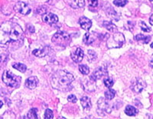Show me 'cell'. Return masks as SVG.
<instances>
[{"instance_id": "obj_1", "label": "cell", "mask_w": 153, "mask_h": 119, "mask_svg": "<svg viewBox=\"0 0 153 119\" xmlns=\"http://www.w3.org/2000/svg\"><path fill=\"white\" fill-rule=\"evenodd\" d=\"M24 33L19 24L13 21H5L0 26V44L7 46L13 44H21Z\"/></svg>"}, {"instance_id": "obj_2", "label": "cell", "mask_w": 153, "mask_h": 119, "mask_svg": "<svg viewBox=\"0 0 153 119\" xmlns=\"http://www.w3.org/2000/svg\"><path fill=\"white\" fill-rule=\"evenodd\" d=\"M73 75L65 70L56 72L51 77V85L54 89L61 91H68L71 89V84L74 81Z\"/></svg>"}, {"instance_id": "obj_3", "label": "cell", "mask_w": 153, "mask_h": 119, "mask_svg": "<svg viewBox=\"0 0 153 119\" xmlns=\"http://www.w3.org/2000/svg\"><path fill=\"white\" fill-rule=\"evenodd\" d=\"M109 37V35H108ZM125 43V37L122 33L115 32L106 41V46L108 48H120Z\"/></svg>"}, {"instance_id": "obj_4", "label": "cell", "mask_w": 153, "mask_h": 119, "mask_svg": "<svg viewBox=\"0 0 153 119\" xmlns=\"http://www.w3.org/2000/svg\"><path fill=\"white\" fill-rule=\"evenodd\" d=\"M2 81L10 87L17 88L21 83V77L17 76L9 70H5L2 75Z\"/></svg>"}, {"instance_id": "obj_5", "label": "cell", "mask_w": 153, "mask_h": 119, "mask_svg": "<svg viewBox=\"0 0 153 119\" xmlns=\"http://www.w3.org/2000/svg\"><path fill=\"white\" fill-rule=\"evenodd\" d=\"M51 41L56 45L61 46V47H67L71 41V37L69 34L64 31H58L54 34L53 36Z\"/></svg>"}, {"instance_id": "obj_6", "label": "cell", "mask_w": 153, "mask_h": 119, "mask_svg": "<svg viewBox=\"0 0 153 119\" xmlns=\"http://www.w3.org/2000/svg\"><path fill=\"white\" fill-rule=\"evenodd\" d=\"M146 86V84L143 79L140 78H136L132 81L131 83V89L135 92V93H139L141 92Z\"/></svg>"}, {"instance_id": "obj_7", "label": "cell", "mask_w": 153, "mask_h": 119, "mask_svg": "<svg viewBox=\"0 0 153 119\" xmlns=\"http://www.w3.org/2000/svg\"><path fill=\"white\" fill-rule=\"evenodd\" d=\"M14 9L16 12L22 16H27L31 12V9L24 2H19L15 5Z\"/></svg>"}, {"instance_id": "obj_8", "label": "cell", "mask_w": 153, "mask_h": 119, "mask_svg": "<svg viewBox=\"0 0 153 119\" xmlns=\"http://www.w3.org/2000/svg\"><path fill=\"white\" fill-rule=\"evenodd\" d=\"M107 74V69L106 67H100L96 70L94 71L93 74L90 76V79H92L93 81L95 82L96 80H98V79H101L103 76H106Z\"/></svg>"}, {"instance_id": "obj_9", "label": "cell", "mask_w": 153, "mask_h": 119, "mask_svg": "<svg viewBox=\"0 0 153 119\" xmlns=\"http://www.w3.org/2000/svg\"><path fill=\"white\" fill-rule=\"evenodd\" d=\"M84 51L80 47H76L73 49V50L71 53V59L75 63L81 62L83 58H84Z\"/></svg>"}, {"instance_id": "obj_10", "label": "cell", "mask_w": 153, "mask_h": 119, "mask_svg": "<svg viewBox=\"0 0 153 119\" xmlns=\"http://www.w3.org/2000/svg\"><path fill=\"white\" fill-rule=\"evenodd\" d=\"M42 20L48 24H54L58 21V18L53 13H45L42 16Z\"/></svg>"}, {"instance_id": "obj_11", "label": "cell", "mask_w": 153, "mask_h": 119, "mask_svg": "<svg viewBox=\"0 0 153 119\" xmlns=\"http://www.w3.org/2000/svg\"><path fill=\"white\" fill-rule=\"evenodd\" d=\"M79 24L80 27L85 31H89L92 26V22L89 18L86 17H81L79 19Z\"/></svg>"}, {"instance_id": "obj_12", "label": "cell", "mask_w": 153, "mask_h": 119, "mask_svg": "<svg viewBox=\"0 0 153 119\" xmlns=\"http://www.w3.org/2000/svg\"><path fill=\"white\" fill-rule=\"evenodd\" d=\"M38 83V79L36 76H31L25 81V86L30 89H34Z\"/></svg>"}, {"instance_id": "obj_13", "label": "cell", "mask_w": 153, "mask_h": 119, "mask_svg": "<svg viewBox=\"0 0 153 119\" xmlns=\"http://www.w3.org/2000/svg\"><path fill=\"white\" fill-rule=\"evenodd\" d=\"M67 2L74 9L83 8L85 5V0H67Z\"/></svg>"}, {"instance_id": "obj_14", "label": "cell", "mask_w": 153, "mask_h": 119, "mask_svg": "<svg viewBox=\"0 0 153 119\" xmlns=\"http://www.w3.org/2000/svg\"><path fill=\"white\" fill-rule=\"evenodd\" d=\"M80 102H81L82 107L84 108V110H90L92 107V104H91V98L87 96L82 97L80 99Z\"/></svg>"}, {"instance_id": "obj_15", "label": "cell", "mask_w": 153, "mask_h": 119, "mask_svg": "<svg viewBox=\"0 0 153 119\" xmlns=\"http://www.w3.org/2000/svg\"><path fill=\"white\" fill-rule=\"evenodd\" d=\"M48 47H43L42 49H35L33 50L32 54L38 57H44L48 54Z\"/></svg>"}, {"instance_id": "obj_16", "label": "cell", "mask_w": 153, "mask_h": 119, "mask_svg": "<svg viewBox=\"0 0 153 119\" xmlns=\"http://www.w3.org/2000/svg\"><path fill=\"white\" fill-rule=\"evenodd\" d=\"M98 107L101 111H104V112L110 113V109H109V105L106 103V101L103 98H100L98 101Z\"/></svg>"}, {"instance_id": "obj_17", "label": "cell", "mask_w": 153, "mask_h": 119, "mask_svg": "<svg viewBox=\"0 0 153 119\" xmlns=\"http://www.w3.org/2000/svg\"><path fill=\"white\" fill-rule=\"evenodd\" d=\"M93 35H94V34H91V33L89 32L86 33L85 35H84V38H83V42L86 45H91V44H93L95 41V38Z\"/></svg>"}, {"instance_id": "obj_18", "label": "cell", "mask_w": 153, "mask_h": 119, "mask_svg": "<svg viewBox=\"0 0 153 119\" xmlns=\"http://www.w3.org/2000/svg\"><path fill=\"white\" fill-rule=\"evenodd\" d=\"M138 110L132 105H127L125 109V113L128 116H136L138 114Z\"/></svg>"}, {"instance_id": "obj_19", "label": "cell", "mask_w": 153, "mask_h": 119, "mask_svg": "<svg viewBox=\"0 0 153 119\" xmlns=\"http://www.w3.org/2000/svg\"><path fill=\"white\" fill-rule=\"evenodd\" d=\"M103 26L105 27V28H106L110 32L115 33L117 31V26L115 25L114 24H113L112 22H110V21H104L103 22Z\"/></svg>"}, {"instance_id": "obj_20", "label": "cell", "mask_w": 153, "mask_h": 119, "mask_svg": "<svg viewBox=\"0 0 153 119\" xmlns=\"http://www.w3.org/2000/svg\"><path fill=\"white\" fill-rule=\"evenodd\" d=\"M135 39H136V41H142L143 43L147 44L149 43V40L151 39V38H150L149 36H145V35H138L135 37Z\"/></svg>"}, {"instance_id": "obj_21", "label": "cell", "mask_w": 153, "mask_h": 119, "mask_svg": "<svg viewBox=\"0 0 153 119\" xmlns=\"http://www.w3.org/2000/svg\"><path fill=\"white\" fill-rule=\"evenodd\" d=\"M12 67H13V68L22 72H25L27 69L26 66L23 64H20V63H16V64H12Z\"/></svg>"}, {"instance_id": "obj_22", "label": "cell", "mask_w": 153, "mask_h": 119, "mask_svg": "<svg viewBox=\"0 0 153 119\" xmlns=\"http://www.w3.org/2000/svg\"><path fill=\"white\" fill-rule=\"evenodd\" d=\"M37 109H30L29 112H28V114L26 115V118L28 119H36L38 118V115H37Z\"/></svg>"}, {"instance_id": "obj_23", "label": "cell", "mask_w": 153, "mask_h": 119, "mask_svg": "<svg viewBox=\"0 0 153 119\" xmlns=\"http://www.w3.org/2000/svg\"><path fill=\"white\" fill-rule=\"evenodd\" d=\"M115 95H116V91L110 88V89L105 92V98H106L107 100H112V99L115 97Z\"/></svg>"}, {"instance_id": "obj_24", "label": "cell", "mask_w": 153, "mask_h": 119, "mask_svg": "<svg viewBox=\"0 0 153 119\" xmlns=\"http://www.w3.org/2000/svg\"><path fill=\"white\" fill-rule=\"evenodd\" d=\"M79 70L81 72L82 74L88 75L90 72V69L86 65H80L79 66Z\"/></svg>"}, {"instance_id": "obj_25", "label": "cell", "mask_w": 153, "mask_h": 119, "mask_svg": "<svg viewBox=\"0 0 153 119\" xmlns=\"http://www.w3.org/2000/svg\"><path fill=\"white\" fill-rule=\"evenodd\" d=\"M103 83H104L105 86L109 89L111 88L113 86V84H114V81H113V79L112 78H106L103 80Z\"/></svg>"}, {"instance_id": "obj_26", "label": "cell", "mask_w": 153, "mask_h": 119, "mask_svg": "<svg viewBox=\"0 0 153 119\" xmlns=\"http://www.w3.org/2000/svg\"><path fill=\"white\" fill-rule=\"evenodd\" d=\"M87 55H88V61H90L91 62L97 58V54L92 50H89L87 51Z\"/></svg>"}, {"instance_id": "obj_27", "label": "cell", "mask_w": 153, "mask_h": 119, "mask_svg": "<svg viewBox=\"0 0 153 119\" xmlns=\"http://www.w3.org/2000/svg\"><path fill=\"white\" fill-rule=\"evenodd\" d=\"M139 24H140V28H141L142 31H144V32H150L151 31V29L146 25L144 21H140Z\"/></svg>"}, {"instance_id": "obj_28", "label": "cell", "mask_w": 153, "mask_h": 119, "mask_svg": "<svg viewBox=\"0 0 153 119\" xmlns=\"http://www.w3.org/2000/svg\"><path fill=\"white\" fill-rule=\"evenodd\" d=\"M113 3H114L115 5H117V6L123 7V6H124L127 3V0H114Z\"/></svg>"}, {"instance_id": "obj_29", "label": "cell", "mask_w": 153, "mask_h": 119, "mask_svg": "<svg viewBox=\"0 0 153 119\" xmlns=\"http://www.w3.org/2000/svg\"><path fill=\"white\" fill-rule=\"evenodd\" d=\"M45 117L47 119H51L54 118V115H53L52 111L51 109H46L45 112Z\"/></svg>"}, {"instance_id": "obj_30", "label": "cell", "mask_w": 153, "mask_h": 119, "mask_svg": "<svg viewBox=\"0 0 153 119\" xmlns=\"http://www.w3.org/2000/svg\"><path fill=\"white\" fill-rule=\"evenodd\" d=\"M68 102H72V103H75V102H76L77 99H76V97L74 95H70L68 97Z\"/></svg>"}, {"instance_id": "obj_31", "label": "cell", "mask_w": 153, "mask_h": 119, "mask_svg": "<svg viewBox=\"0 0 153 119\" xmlns=\"http://www.w3.org/2000/svg\"><path fill=\"white\" fill-rule=\"evenodd\" d=\"M88 2L91 7H96L98 5V0H88Z\"/></svg>"}, {"instance_id": "obj_32", "label": "cell", "mask_w": 153, "mask_h": 119, "mask_svg": "<svg viewBox=\"0 0 153 119\" xmlns=\"http://www.w3.org/2000/svg\"><path fill=\"white\" fill-rule=\"evenodd\" d=\"M28 29H29L30 32H31V33L35 32V28H34L32 26H29V28H28Z\"/></svg>"}, {"instance_id": "obj_33", "label": "cell", "mask_w": 153, "mask_h": 119, "mask_svg": "<svg viewBox=\"0 0 153 119\" xmlns=\"http://www.w3.org/2000/svg\"><path fill=\"white\" fill-rule=\"evenodd\" d=\"M152 15L151 16V17H150V19H149V22H150V24H151V25H152Z\"/></svg>"}, {"instance_id": "obj_34", "label": "cell", "mask_w": 153, "mask_h": 119, "mask_svg": "<svg viewBox=\"0 0 153 119\" xmlns=\"http://www.w3.org/2000/svg\"><path fill=\"white\" fill-rule=\"evenodd\" d=\"M3 105V102H2V101H0V109L2 108V106Z\"/></svg>"}]
</instances>
